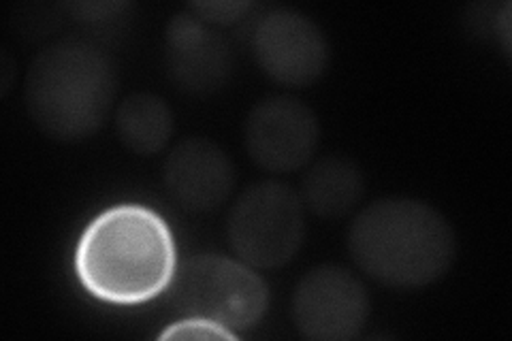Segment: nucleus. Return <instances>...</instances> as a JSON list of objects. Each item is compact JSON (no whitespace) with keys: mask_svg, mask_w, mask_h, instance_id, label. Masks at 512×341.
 I'll return each instance as SVG.
<instances>
[{"mask_svg":"<svg viewBox=\"0 0 512 341\" xmlns=\"http://www.w3.org/2000/svg\"><path fill=\"white\" fill-rule=\"evenodd\" d=\"M160 339H237L239 335L220 327L216 322L203 320V318H182L180 322H173L169 327L158 335Z\"/></svg>","mask_w":512,"mask_h":341,"instance_id":"14","label":"nucleus"},{"mask_svg":"<svg viewBox=\"0 0 512 341\" xmlns=\"http://www.w3.org/2000/svg\"><path fill=\"white\" fill-rule=\"evenodd\" d=\"M320 122L310 105L288 94L265 96L248 111L244 145L250 160L267 173H295L314 160Z\"/></svg>","mask_w":512,"mask_h":341,"instance_id":"8","label":"nucleus"},{"mask_svg":"<svg viewBox=\"0 0 512 341\" xmlns=\"http://www.w3.org/2000/svg\"><path fill=\"white\" fill-rule=\"evenodd\" d=\"M118 77L111 58L86 39H60L30 62L24 103L41 133L62 143L94 137L116 103Z\"/></svg>","mask_w":512,"mask_h":341,"instance_id":"3","label":"nucleus"},{"mask_svg":"<svg viewBox=\"0 0 512 341\" xmlns=\"http://www.w3.org/2000/svg\"><path fill=\"white\" fill-rule=\"evenodd\" d=\"M178 265L171 226L141 203H118L96 214L73 256L77 280L88 295L124 307L167 292Z\"/></svg>","mask_w":512,"mask_h":341,"instance_id":"1","label":"nucleus"},{"mask_svg":"<svg viewBox=\"0 0 512 341\" xmlns=\"http://www.w3.org/2000/svg\"><path fill=\"white\" fill-rule=\"evenodd\" d=\"M165 67L178 90L192 96H210L229 84L233 52L227 39L210 24L186 11L167 22Z\"/></svg>","mask_w":512,"mask_h":341,"instance_id":"9","label":"nucleus"},{"mask_svg":"<svg viewBox=\"0 0 512 341\" xmlns=\"http://www.w3.org/2000/svg\"><path fill=\"white\" fill-rule=\"evenodd\" d=\"M372 314L370 292L342 265H318L297 282L291 318L301 337L350 341L361 335Z\"/></svg>","mask_w":512,"mask_h":341,"instance_id":"6","label":"nucleus"},{"mask_svg":"<svg viewBox=\"0 0 512 341\" xmlns=\"http://www.w3.org/2000/svg\"><path fill=\"white\" fill-rule=\"evenodd\" d=\"M116 131L126 150L137 156H156L173 139V109L154 92L128 94L116 111Z\"/></svg>","mask_w":512,"mask_h":341,"instance_id":"12","label":"nucleus"},{"mask_svg":"<svg viewBox=\"0 0 512 341\" xmlns=\"http://www.w3.org/2000/svg\"><path fill=\"white\" fill-rule=\"evenodd\" d=\"M346 246L367 278L395 290L436 284L457 256V237L442 211L408 197H384L363 207Z\"/></svg>","mask_w":512,"mask_h":341,"instance_id":"2","label":"nucleus"},{"mask_svg":"<svg viewBox=\"0 0 512 341\" xmlns=\"http://www.w3.org/2000/svg\"><path fill=\"white\" fill-rule=\"evenodd\" d=\"M182 318H203L233 333L254 329L269 310V286L239 258L195 254L178 265L169 286Z\"/></svg>","mask_w":512,"mask_h":341,"instance_id":"4","label":"nucleus"},{"mask_svg":"<svg viewBox=\"0 0 512 341\" xmlns=\"http://www.w3.org/2000/svg\"><path fill=\"white\" fill-rule=\"evenodd\" d=\"M252 7L248 0H197L188 5V11L210 26H231L246 18Z\"/></svg>","mask_w":512,"mask_h":341,"instance_id":"13","label":"nucleus"},{"mask_svg":"<svg viewBox=\"0 0 512 341\" xmlns=\"http://www.w3.org/2000/svg\"><path fill=\"white\" fill-rule=\"evenodd\" d=\"M365 194V175L348 156L329 154L312 160L301 177L299 197L306 209L325 220L348 216Z\"/></svg>","mask_w":512,"mask_h":341,"instance_id":"11","label":"nucleus"},{"mask_svg":"<svg viewBox=\"0 0 512 341\" xmlns=\"http://www.w3.org/2000/svg\"><path fill=\"white\" fill-rule=\"evenodd\" d=\"M252 54L271 81L286 88H308L327 73L331 45L325 30L306 13L276 7L256 22Z\"/></svg>","mask_w":512,"mask_h":341,"instance_id":"7","label":"nucleus"},{"mask_svg":"<svg viewBox=\"0 0 512 341\" xmlns=\"http://www.w3.org/2000/svg\"><path fill=\"white\" fill-rule=\"evenodd\" d=\"M495 35L502 41L506 58H510V3H504L500 13H495Z\"/></svg>","mask_w":512,"mask_h":341,"instance_id":"16","label":"nucleus"},{"mask_svg":"<svg viewBox=\"0 0 512 341\" xmlns=\"http://www.w3.org/2000/svg\"><path fill=\"white\" fill-rule=\"evenodd\" d=\"M306 237V207L299 192L278 180L250 184L227 216L233 254L256 271L288 265Z\"/></svg>","mask_w":512,"mask_h":341,"instance_id":"5","label":"nucleus"},{"mask_svg":"<svg viewBox=\"0 0 512 341\" xmlns=\"http://www.w3.org/2000/svg\"><path fill=\"white\" fill-rule=\"evenodd\" d=\"M79 20H109L114 18V13H122V9H128L126 3H79L69 7Z\"/></svg>","mask_w":512,"mask_h":341,"instance_id":"15","label":"nucleus"},{"mask_svg":"<svg viewBox=\"0 0 512 341\" xmlns=\"http://www.w3.org/2000/svg\"><path fill=\"white\" fill-rule=\"evenodd\" d=\"M235 182L233 160L207 137H186L175 143L165 158V190L192 214H207L227 203Z\"/></svg>","mask_w":512,"mask_h":341,"instance_id":"10","label":"nucleus"}]
</instances>
